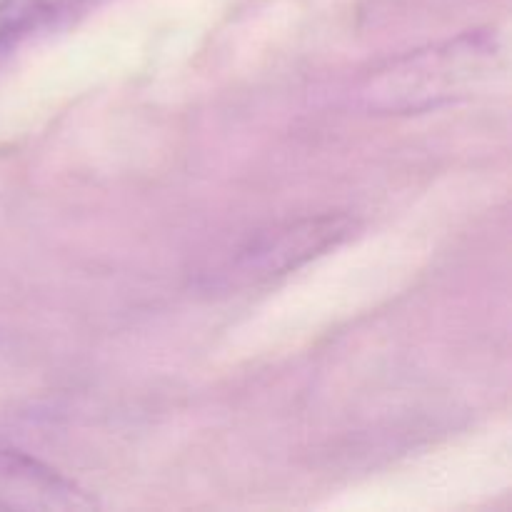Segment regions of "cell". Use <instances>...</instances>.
Masks as SVG:
<instances>
[{
	"mask_svg": "<svg viewBox=\"0 0 512 512\" xmlns=\"http://www.w3.org/2000/svg\"><path fill=\"white\" fill-rule=\"evenodd\" d=\"M103 0H0V70L35 40L98 8Z\"/></svg>",
	"mask_w": 512,
	"mask_h": 512,
	"instance_id": "obj_4",
	"label": "cell"
},
{
	"mask_svg": "<svg viewBox=\"0 0 512 512\" xmlns=\"http://www.w3.org/2000/svg\"><path fill=\"white\" fill-rule=\"evenodd\" d=\"M498 58V43L488 33H465L443 45L415 50L368 80L363 98L383 113H418L468 95Z\"/></svg>",
	"mask_w": 512,
	"mask_h": 512,
	"instance_id": "obj_1",
	"label": "cell"
},
{
	"mask_svg": "<svg viewBox=\"0 0 512 512\" xmlns=\"http://www.w3.org/2000/svg\"><path fill=\"white\" fill-rule=\"evenodd\" d=\"M95 500L40 460L0 450V510H90Z\"/></svg>",
	"mask_w": 512,
	"mask_h": 512,
	"instance_id": "obj_3",
	"label": "cell"
},
{
	"mask_svg": "<svg viewBox=\"0 0 512 512\" xmlns=\"http://www.w3.org/2000/svg\"><path fill=\"white\" fill-rule=\"evenodd\" d=\"M355 223L343 215H323L315 220H303L285 230L263 235L258 243L243 250L238 260L240 275L250 278H270V275H285L298 265L308 263L315 255L335 248L350 238Z\"/></svg>",
	"mask_w": 512,
	"mask_h": 512,
	"instance_id": "obj_2",
	"label": "cell"
}]
</instances>
